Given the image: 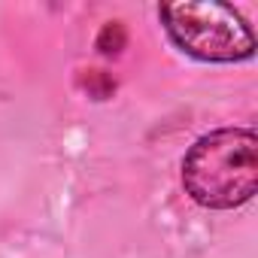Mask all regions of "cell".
I'll use <instances>...</instances> for the list:
<instances>
[{"label": "cell", "instance_id": "obj_1", "mask_svg": "<svg viewBox=\"0 0 258 258\" xmlns=\"http://www.w3.org/2000/svg\"><path fill=\"white\" fill-rule=\"evenodd\" d=\"M182 188L207 210H237L258 191V137L252 127H219L182 158Z\"/></svg>", "mask_w": 258, "mask_h": 258}, {"label": "cell", "instance_id": "obj_2", "mask_svg": "<svg viewBox=\"0 0 258 258\" xmlns=\"http://www.w3.org/2000/svg\"><path fill=\"white\" fill-rule=\"evenodd\" d=\"M158 19L185 55L207 64H237L255 55V37L249 22L228 4L213 0H176L161 4Z\"/></svg>", "mask_w": 258, "mask_h": 258}, {"label": "cell", "instance_id": "obj_3", "mask_svg": "<svg viewBox=\"0 0 258 258\" xmlns=\"http://www.w3.org/2000/svg\"><path fill=\"white\" fill-rule=\"evenodd\" d=\"M124 43H127V34H124L121 22H106V25L100 28V34H97V49H100V55H118V52L124 49Z\"/></svg>", "mask_w": 258, "mask_h": 258}]
</instances>
